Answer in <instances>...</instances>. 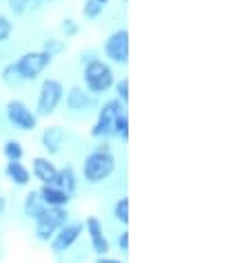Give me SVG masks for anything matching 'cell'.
Returning a JSON list of instances; mask_svg holds the SVG:
<instances>
[{
	"label": "cell",
	"instance_id": "1",
	"mask_svg": "<svg viewBox=\"0 0 248 263\" xmlns=\"http://www.w3.org/2000/svg\"><path fill=\"white\" fill-rule=\"evenodd\" d=\"M118 168V159L111 151H96L93 148L89 155H84L80 175L86 184H102L107 181Z\"/></svg>",
	"mask_w": 248,
	"mask_h": 263
},
{
	"label": "cell",
	"instance_id": "2",
	"mask_svg": "<svg viewBox=\"0 0 248 263\" xmlns=\"http://www.w3.org/2000/svg\"><path fill=\"white\" fill-rule=\"evenodd\" d=\"M82 86L91 96H102L115 84V71L107 60L102 58H93L86 64H82Z\"/></svg>",
	"mask_w": 248,
	"mask_h": 263
},
{
	"label": "cell",
	"instance_id": "3",
	"mask_svg": "<svg viewBox=\"0 0 248 263\" xmlns=\"http://www.w3.org/2000/svg\"><path fill=\"white\" fill-rule=\"evenodd\" d=\"M64 100V84L58 78H45L38 89V100H36L33 113L38 118H49L58 111V106Z\"/></svg>",
	"mask_w": 248,
	"mask_h": 263
},
{
	"label": "cell",
	"instance_id": "4",
	"mask_svg": "<svg viewBox=\"0 0 248 263\" xmlns=\"http://www.w3.org/2000/svg\"><path fill=\"white\" fill-rule=\"evenodd\" d=\"M51 62H54V58L45 53L42 49H38V51H27V53H23L13 62V67H16L18 76L25 84V82H36V80L51 67Z\"/></svg>",
	"mask_w": 248,
	"mask_h": 263
},
{
	"label": "cell",
	"instance_id": "5",
	"mask_svg": "<svg viewBox=\"0 0 248 263\" xmlns=\"http://www.w3.org/2000/svg\"><path fill=\"white\" fill-rule=\"evenodd\" d=\"M122 111H124V104L120 100L111 98V100L102 102V106L98 108V118L93 122L89 135L98 142H107L109 137H113V122Z\"/></svg>",
	"mask_w": 248,
	"mask_h": 263
},
{
	"label": "cell",
	"instance_id": "6",
	"mask_svg": "<svg viewBox=\"0 0 248 263\" xmlns=\"http://www.w3.org/2000/svg\"><path fill=\"white\" fill-rule=\"evenodd\" d=\"M69 221V210L67 208H47L38 219L33 221V235L42 243H49L54 235Z\"/></svg>",
	"mask_w": 248,
	"mask_h": 263
},
{
	"label": "cell",
	"instance_id": "7",
	"mask_svg": "<svg viewBox=\"0 0 248 263\" xmlns=\"http://www.w3.org/2000/svg\"><path fill=\"white\" fill-rule=\"evenodd\" d=\"M5 118L13 128L25 130V133L38 128V120H40L38 115L33 113V108L23 100H9L5 104Z\"/></svg>",
	"mask_w": 248,
	"mask_h": 263
},
{
	"label": "cell",
	"instance_id": "8",
	"mask_svg": "<svg viewBox=\"0 0 248 263\" xmlns=\"http://www.w3.org/2000/svg\"><path fill=\"white\" fill-rule=\"evenodd\" d=\"M102 51H104L107 62L111 64H127L129 62V29L118 27L102 42Z\"/></svg>",
	"mask_w": 248,
	"mask_h": 263
},
{
	"label": "cell",
	"instance_id": "9",
	"mask_svg": "<svg viewBox=\"0 0 248 263\" xmlns=\"http://www.w3.org/2000/svg\"><path fill=\"white\" fill-rule=\"evenodd\" d=\"M82 232H84V223L82 221H67L54 235V239L49 241L51 252L54 254H64L67 250H71V248L78 243V239L82 237Z\"/></svg>",
	"mask_w": 248,
	"mask_h": 263
},
{
	"label": "cell",
	"instance_id": "10",
	"mask_svg": "<svg viewBox=\"0 0 248 263\" xmlns=\"http://www.w3.org/2000/svg\"><path fill=\"white\" fill-rule=\"evenodd\" d=\"M84 223V232L89 235V241H91V250L96 252V257H109L111 252V243L104 235V226L98 217H86Z\"/></svg>",
	"mask_w": 248,
	"mask_h": 263
},
{
	"label": "cell",
	"instance_id": "11",
	"mask_svg": "<svg viewBox=\"0 0 248 263\" xmlns=\"http://www.w3.org/2000/svg\"><path fill=\"white\" fill-rule=\"evenodd\" d=\"M64 102H67L69 111L84 113V111H89V108L96 106V96H91L82 84H76V86H71L69 91H64Z\"/></svg>",
	"mask_w": 248,
	"mask_h": 263
},
{
	"label": "cell",
	"instance_id": "12",
	"mask_svg": "<svg viewBox=\"0 0 248 263\" xmlns=\"http://www.w3.org/2000/svg\"><path fill=\"white\" fill-rule=\"evenodd\" d=\"M29 173H31L42 186H54L56 184V175H58V166L51 162V157L38 155V157L31 159V171Z\"/></svg>",
	"mask_w": 248,
	"mask_h": 263
},
{
	"label": "cell",
	"instance_id": "13",
	"mask_svg": "<svg viewBox=\"0 0 248 263\" xmlns=\"http://www.w3.org/2000/svg\"><path fill=\"white\" fill-rule=\"evenodd\" d=\"M64 140H67V130H64L62 126H58V124H54V126H47L45 130H42V135H40V144H42V148H45L49 155H58V153L62 151V146H64Z\"/></svg>",
	"mask_w": 248,
	"mask_h": 263
},
{
	"label": "cell",
	"instance_id": "14",
	"mask_svg": "<svg viewBox=\"0 0 248 263\" xmlns=\"http://www.w3.org/2000/svg\"><path fill=\"white\" fill-rule=\"evenodd\" d=\"M38 195L47 208H67L71 203V197L64 191H60L58 186H40Z\"/></svg>",
	"mask_w": 248,
	"mask_h": 263
},
{
	"label": "cell",
	"instance_id": "15",
	"mask_svg": "<svg viewBox=\"0 0 248 263\" xmlns=\"http://www.w3.org/2000/svg\"><path fill=\"white\" fill-rule=\"evenodd\" d=\"M60 191H64L69 197H74L78 193V186H80V179H78V173H76V168L67 164V166H62V168H58V175H56V184Z\"/></svg>",
	"mask_w": 248,
	"mask_h": 263
},
{
	"label": "cell",
	"instance_id": "16",
	"mask_svg": "<svg viewBox=\"0 0 248 263\" xmlns=\"http://www.w3.org/2000/svg\"><path fill=\"white\" fill-rule=\"evenodd\" d=\"M5 175H7V179L18 188H25V186H29V181H31V173H29V168L23 162H7Z\"/></svg>",
	"mask_w": 248,
	"mask_h": 263
},
{
	"label": "cell",
	"instance_id": "17",
	"mask_svg": "<svg viewBox=\"0 0 248 263\" xmlns=\"http://www.w3.org/2000/svg\"><path fill=\"white\" fill-rule=\"evenodd\" d=\"M45 210H47V206L42 203L38 191H29L27 197H25V201H23V213H25V217L29 219V221H36V219L45 213Z\"/></svg>",
	"mask_w": 248,
	"mask_h": 263
},
{
	"label": "cell",
	"instance_id": "18",
	"mask_svg": "<svg viewBox=\"0 0 248 263\" xmlns=\"http://www.w3.org/2000/svg\"><path fill=\"white\" fill-rule=\"evenodd\" d=\"M3 155L7 162H23L25 157V146L20 140H7L3 144Z\"/></svg>",
	"mask_w": 248,
	"mask_h": 263
},
{
	"label": "cell",
	"instance_id": "19",
	"mask_svg": "<svg viewBox=\"0 0 248 263\" xmlns=\"http://www.w3.org/2000/svg\"><path fill=\"white\" fill-rule=\"evenodd\" d=\"M111 3V0H84L82 5V16L86 20H96L102 16V11L107 9V5Z\"/></svg>",
	"mask_w": 248,
	"mask_h": 263
},
{
	"label": "cell",
	"instance_id": "20",
	"mask_svg": "<svg viewBox=\"0 0 248 263\" xmlns=\"http://www.w3.org/2000/svg\"><path fill=\"white\" fill-rule=\"evenodd\" d=\"M0 82H3L5 86H9V89H16V86L23 84V80H20L13 62H7L3 67V71H0Z\"/></svg>",
	"mask_w": 248,
	"mask_h": 263
},
{
	"label": "cell",
	"instance_id": "21",
	"mask_svg": "<svg viewBox=\"0 0 248 263\" xmlns=\"http://www.w3.org/2000/svg\"><path fill=\"white\" fill-rule=\"evenodd\" d=\"M113 137H118L120 142H129V115L127 111H122L113 122Z\"/></svg>",
	"mask_w": 248,
	"mask_h": 263
},
{
	"label": "cell",
	"instance_id": "22",
	"mask_svg": "<svg viewBox=\"0 0 248 263\" xmlns=\"http://www.w3.org/2000/svg\"><path fill=\"white\" fill-rule=\"evenodd\" d=\"M67 40L64 38H47L45 42H42V51L45 53H49L51 58H58V55H62L64 51H67Z\"/></svg>",
	"mask_w": 248,
	"mask_h": 263
},
{
	"label": "cell",
	"instance_id": "23",
	"mask_svg": "<svg viewBox=\"0 0 248 263\" xmlns=\"http://www.w3.org/2000/svg\"><path fill=\"white\" fill-rule=\"evenodd\" d=\"M113 219L120 221L122 226L129 223V197H120V199L113 203Z\"/></svg>",
	"mask_w": 248,
	"mask_h": 263
},
{
	"label": "cell",
	"instance_id": "24",
	"mask_svg": "<svg viewBox=\"0 0 248 263\" xmlns=\"http://www.w3.org/2000/svg\"><path fill=\"white\" fill-rule=\"evenodd\" d=\"M60 33H62L64 40L76 38V35L80 33V23H78L76 18H64L62 23H60Z\"/></svg>",
	"mask_w": 248,
	"mask_h": 263
},
{
	"label": "cell",
	"instance_id": "25",
	"mask_svg": "<svg viewBox=\"0 0 248 263\" xmlns=\"http://www.w3.org/2000/svg\"><path fill=\"white\" fill-rule=\"evenodd\" d=\"M113 89H115V100H120L122 104L127 106V104H129V78H120V80H115Z\"/></svg>",
	"mask_w": 248,
	"mask_h": 263
},
{
	"label": "cell",
	"instance_id": "26",
	"mask_svg": "<svg viewBox=\"0 0 248 263\" xmlns=\"http://www.w3.org/2000/svg\"><path fill=\"white\" fill-rule=\"evenodd\" d=\"M11 33H13V20L7 13H0V45L9 40Z\"/></svg>",
	"mask_w": 248,
	"mask_h": 263
},
{
	"label": "cell",
	"instance_id": "27",
	"mask_svg": "<svg viewBox=\"0 0 248 263\" xmlns=\"http://www.w3.org/2000/svg\"><path fill=\"white\" fill-rule=\"evenodd\" d=\"M7 7L13 16H25L27 11H31V0H7Z\"/></svg>",
	"mask_w": 248,
	"mask_h": 263
},
{
	"label": "cell",
	"instance_id": "28",
	"mask_svg": "<svg viewBox=\"0 0 248 263\" xmlns=\"http://www.w3.org/2000/svg\"><path fill=\"white\" fill-rule=\"evenodd\" d=\"M118 248H120L122 252H129V232L127 230L118 235Z\"/></svg>",
	"mask_w": 248,
	"mask_h": 263
},
{
	"label": "cell",
	"instance_id": "29",
	"mask_svg": "<svg viewBox=\"0 0 248 263\" xmlns=\"http://www.w3.org/2000/svg\"><path fill=\"white\" fill-rule=\"evenodd\" d=\"M96 263H127V261H120V259H113V257H98Z\"/></svg>",
	"mask_w": 248,
	"mask_h": 263
},
{
	"label": "cell",
	"instance_id": "30",
	"mask_svg": "<svg viewBox=\"0 0 248 263\" xmlns=\"http://www.w3.org/2000/svg\"><path fill=\"white\" fill-rule=\"evenodd\" d=\"M7 213V199H5V195L0 193V217H3Z\"/></svg>",
	"mask_w": 248,
	"mask_h": 263
},
{
	"label": "cell",
	"instance_id": "31",
	"mask_svg": "<svg viewBox=\"0 0 248 263\" xmlns=\"http://www.w3.org/2000/svg\"><path fill=\"white\" fill-rule=\"evenodd\" d=\"M3 58H5V55H3V51H0V62H3Z\"/></svg>",
	"mask_w": 248,
	"mask_h": 263
}]
</instances>
